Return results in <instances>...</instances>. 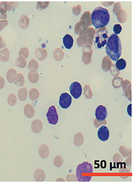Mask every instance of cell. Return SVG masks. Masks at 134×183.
<instances>
[{
	"label": "cell",
	"mask_w": 134,
	"mask_h": 183,
	"mask_svg": "<svg viewBox=\"0 0 134 183\" xmlns=\"http://www.w3.org/2000/svg\"><path fill=\"white\" fill-rule=\"evenodd\" d=\"M122 27L121 26V25H119V24H117L114 25L113 27V31L114 32V33L115 34H120V32H122Z\"/></svg>",
	"instance_id": "603a6c76"
},
{
	"label": "cell",
	"mask_w": 134,
	"mask_h": 183,
	"mask_svg": "<svg viewBox=\"0 0 134 183\" xmlns=\"http://www.w3.org/2000/svg\"><path fill=\"white\" fill-rule=\"evenodd\" d=\"M26 63H22V61H21L20 58H19L16 61V65L20 67H24L26 66Z\"/></svg>",
	"instance_id": "f1b7e54d"
},
{
	"label": "cell",
	"mask_w": 134,
	"mask_h": 183,
	"mask_svg": "<svg viewBox=\"0 0 134 183\" xmlns=\"http://www.w3.org/2000/svg\"><path fill=\"white\" fill-rule=\"evenodd\" d=\"M46 116L48 119V122L50 124L56 125L58 121V114L55 106L49 107Z\"/></svg>",
	"instance_id": "5b68a950"
},
{
	"label": "cell",
	"mask_w": 134,
	"mask_h": 183,
	"mask_svg": "<svg viewBox=\"0 0 134 183\" xmlns=\"http://www.w3.org/2000/svg\"><path fill=\"white\" fill-rule=\"evenodd\" d=\"M8 24V21L6 20H0V31H2Z\"/></svg>",
	"instance_id": "4316f807"
},
{
	"label": "cell",
	"mask_w": 134,
	"mask_h": 183,
	"mask_svg": "<svg viewBox=\"0 0 134 183\" xmlns=\"http://www.w3.org/2000/svg\"><path fill=\"white\" fill-rule=\"evenodd\" d=\"M35 179L36 181H43L45 178V173L44 171L41 169H37L35 173Z\"/></svg>",
	"instance_id": "4fadbf2b"
},
{
	"label": "cell",
	"mask_w": 134,
	"mask_h": 183,
	"mask_svg": "<svg viewBox=\"0 0 134 183\" xmlns=\"http://www.w3.org/2000/svg\"><path fill=\"white\" fill-rule=\"evenodd\" d=\"M34 113H35V111H34V108L30 105L29 104L27 105L24 107V113H25L26 116L28 118H32L34 116Z\"/></svg>",
	"instance_id": "2e32d148"
},
{
	"label": "cell",
	"mask_w": 134,
	"mask_h": 183,
	"mask_svg": "<svg viewBox=\"0 0 134 183\" xmlns=\"http://www.w3.org/2000/svg\"><path fill=\"white\" fill-rule=\"evenodd\" d=\"M80 140L83 143V137L82 134L81 133H78L75 135V138H74V143L76 145L77 142L78 141Z\"/></svg>",
	"instance_id": "484cf974"
},
{
	"label": "cell",
	"mask_w": 134,
	"mask_h": 183,
	"mask_svg": "<svg viewBox=\"0 0 134 183\" xmlns=\"http://www.w3.org/2000/svg\"><path fill=\"white\" fill-rule=\"evenodd\" d=\"M54 163L55 166H56L57 167H59L63 164V159L61 156H57L54 159Z\"/></svg>",
	"instance_id": "7402d4cb"
},
{
	"label": "cell",
	"mask_w": 134,
	"mask_h": 183,
	"mask_svg": "<svg viewBox=\"0 0 134 183\" xmlns=\"http://www.w3.org/2000/svg\"><path fill=\"white\" fill-rule=\"evenodd\" d=\"M72 97L70 95L67 93H64L61 94L59 98V103L61 108L66 109L70 107L72 103Z\"/></svg>",
	"instance_id": "ba28073f"
},
{
	"label": "cell",
	"mask_w": 134,
	"mask_h": 183,
	"mask_svg": "<svg viewBox=\"0 0 134 183\" xmlns=\"http://www.w3.org/2000/svg\"><path fill=\"white\" fill-rule=\"evenodd\" d=\"M106 51L113 61H117L122 54L121 40L118 35L113 34L108 38Z\"/></svg>",
	"instance_id": "6da1fadb"
},
{
	"label": "cell",
	"mask_w": 134,
	"mask_h": 183,
	"mask_svg": "<svg viewBox=\"0 0 134 183\" xmlns=\"http://www.w3.org/2000/svg\"><path fill=\"white\" fill-rule=\"evenodd\" d=\"M6 13H3L0 12V19H5L6 18Z\"/></svg>",
	"instance_id": "1f68e13d"
},
{
	"label": "cell",
	"mask_w": 134,
	"mask_h": 183,
	"mask_svg": "<svg viewBox=\"0 0 134 183\" xmlns=\"http://www.w3.org/2000/svg\"><path fill=\"white\" fill-rule=\"evenodd\" d=\"M6 46V42L2 37L0 36V49L4 48Z\"/></svg>",
	"instance_id": "83f0119b"
},
{
	"label": "cell",
	"mask_w": 134,
	"mask_h": 183,
	"mask_svg": "<svg viewBox=\"0 0 134 183\" xmlns=\"http://www.w3.org/2000/svg\"><path fill=\"white\" fill-rule=\"evenodd\" d=\"M63 42L65 47L67 49H70L73 45L74 40L73 37L70 35L67 34L64 36L63 39Z\"/></svg>",
	"instance_id": "30bf717a"
},
{
	"label": "cell",
	"mask_w": 134,
	"mask_h": 183,
	"mask_svg": "<svg viewBox=\"0 0 134 183\" xmlns=\"http://www.w3.org/2000/svg\"><path fill=\"white\" fill-rule=\"evenodd\" d=\"M49 149L45 144H43L39 148V153L42 158H46L49 155Z\"/></svg>",
	"instance_id": "7c38bea8"
},
{
	"label": "cell",
	"mask_w": 134,
	"mask_h": 183,
	"mask_svg": "<svg viewBox=\"0 0 134 183\" xmlns=\"http://www.w3.org/2000/svg\"><path fill=\"white\" fill-rule=\"evenodd\" d=\"M92 24L95 29H100L108 25L110 21V14L108 10L101 6L97 7L91 16Z\"/></svg>",
	"instance_id": "7a4b0ae2"
},
{
	"label": "cell",
	"mask_w": 134,
	"mask_h": 183,
	"mask_svg": "<svg viewBox=\"0 0 134 183\" xmlns=\"http://www.w3.org/2000/svg\"><path fill=\"white\" fill-rule=\"evenodd\" d=\"M95 116L98 121H104L108 116V111L107 108L104 105H99L96 109Z\"/></svg>",
	"instance_id": "52a82bcc"
},
{
	"label": "cell",
	"mask_w": 134,
	"mask_h": 183,
	"mask_svg": "<svg viewBox=\"0 0 134 183\" xmlns=\"http://www.w3.org/2000/svg\"><path fill=\"white\" fill-rule=\"evenodd\" d=\"M131 104H129L127 107V112H128V114L129 115V116H131Z\"/></svg>",
	"instance_id": "4dcf8cb0"
},
{
	"label": "cell",
	"mask_w": 134,
	"mask_h": 183,
	"mask_svg": "<svg viewBox=\"0 0 134 183\" xmlns=\"http://www.w3.org/2000/svg\"><path fill=\"white\" fill-rule=\"evenodd\" d=\"M77 180L79 182H89L93 175V167L88 162H83L77 166L76 173Z\"/></svg>",
	"instance_id": "3957f363"
},
{
	"label": "cell",
	"mask_w": 134,
	"mask_h": 183,
	"mask_svg": "<svg viewBox=\"0 0 134 183\" xmlns=\"http://www.w3.org/2000/svg\"><path fill=\"white\" fill-rule=\"evenodd\" d=\"M109 130L107 127L104 125L101 126L97 132V136L99 139L102 141H106L109 139Z\"/></svg>",
	"instance_id": "9c48e42d"
},
{
	"label": "cell",
	"mask_w": 134,
	"mask_h": 183,
	"mask_svg": "<svg viewBox=\"0 0 134 183\" xmlns=\"http://www.w3.org/2000/svg\"><path fill=\"white\" fill-rule=\"evenodd\" d=\"M8 103L10 105H14L16 103V101H17V98L15 94H11L10 95L8 98Z\"/></svg>",
	"instance_id": "44dd1931"
},
{
	"label": "cell",
	"mask_w": 134,
	"mask_h": 183,
	"mask_svg": "<svg viewBox=\"0 0 134 183\" xmlns=\"http://www.w3.org/2000/svg\"><path fill=\"white\" fill-rule=\"evenodd\" d=\"M39 93L38 91L36 89H31L30 93H29V95H30V98L31 100H35L36 99L39 97Z\"/></svg>",
	"instance_id": "ffe728a7"
},
{
	"label": "cell",
	"mask_w": 134,
	"mask_h": 183,
	"mask_svg": "<svg viewBox=\"0 0 134 183\" xmlns=\"http://www.w3.org/2000/svg\"><path fill=\"white\" fill-rule=\"evenodd\" d=\"M0 59L3 62H6L9 59V51L7 48L0 51Z\"/></svg>",
	"instance_id": "5bb4252c"
},
{
	"label": "cell",
	"mask_w": 134,
	"mask_h": 183,
	"mask_svg": "<svg viewBox=\"0 0 134 183\" xmlns=\"http://www.w3.org/2000/svg\"><path fill=\"white\" fill-rule=\"evenodd\" d=\"M7 11V2H2L0 3V12L6 13Z\"/></svg>",
	"instance_id": "cb8c5ba5"
},
{
	"label": "cell",
	"mask_w": 134,
	"mask_h": 183,
	"mask_svg": "<svg viewBox=\"0 0 134 183\" xmlns=\"http://www.w3.org/2000/svg\"><path fill=\"white\" fill-rule=\"evenodd\" d=\"M126 61L123 58L119 59L116 61V67L118 70H124L126 67Z\"/></svg>",
	"instance_id": "e0dca14e"
},
{
	"label": "cell",
	"mask_w": 134,
	"mask_h": 183,
	"mask_svg": "<svg viewBox=\"0 0 134 183\" xmlns=\"http://www.w3.org/2000/svg\"><path fill=\"white\" fill-rule=\"evenodd\" d=\"M108 32L106 30L97 32L95 36V44L98 48L104 47L107 43Z\"/></svg>",
	"instance_id": "277c9868"
},
{
	"label": "cell",
	"mask_w": 134,
	"mask_h": 183,
	"mask_svg": "<svg viewBox=\"0 0 134 183\" xmlns=\"http://www.w3.org/2000/svg\"><path fill=\"white\" fill-rule=\"evenodd\" d=\"M19 97L21 101H24L27 98V89L26 88L20 89L19 91Z\"/></svg>",
	"instance_id": "ac0fdd59"
},
{
	"label": "cell",
	"mask_w": 134,
	"mask_h": 183,
	"mask_svg": "<svg viewBox=\"0 0 134 183\" xmlns=\"http://www.w3.org/2000/svg\"><path fill=\"white\" fill-rule=\"evenodd\" d=\"M70 94L73 96V98L77 99L81 96L82 93V86L77 82H74L71 84L70 87Z\"/></svg>",
	"instance_id": "8992f818"
},
{
	"label": "cell",
	"mask_w": 134,
	"mask_h": 183,
	"mask_svg": "<svg viewBox=\"0 0 134 183\" xmlns=\"http://www.w3.org/2000/svg\"><path fill=\"white\" fill-rule=\"evenodd\" d=\"M5 84L4 79L2 77L0 76V89H3Z\"/></svg>",
	"instance_id": "f546056e"
},
{
	"label": "cell",
	"mask_w": 134,
	"mask_h": 183,
	"mask_svg": "<svg viewBox=\"0 0 134 183\" xmlns=\"http://www.w3.org/2000/svg\"><path fill=\"white\" fill-rule=\"evenodd\" d=\"M17 75V72L13 69H10L8 71V73L6 74V78L11 83H12L15 81V77Z\"/></svg>",
	"instance_id": "9a60e30c"
},
{
	"label": "cell",
	"mask_w": 134,
	"mask_h": 183,
	"mask_svg": "<svg viewBox=\"0 0 134 183\" xmlns=\"http://www.w3.org/2000/svg\"><path fill=\"white\" fill-rule=\"evenodd\" d=\"M29 78L31 82L34 83H36L38 79V74L36 73L35 75H33L30 73L29 74Z\"/></svg>",
	"instance_id": "d4e9b609"
},
{
	"label": "cell",
	"mask_w": 134,
	"mask_h": 183,
	"mask_svg": "<svg viewBox=\"0 0 134 183\" xmlns=\"http://www.w3.org/2000/svg\"><path fill=\"white\" fill-rule=\"evenodd\" d=\"M15 84L16 85L22 86L24 84V78L21 74H19L17 78H15Z\"/></svg>",
	"instance_id": "d6986e66"
},
{
	"label": "cell",
	"mask_w": 134,
	"mask_h": 183,
	"mask_svg": "<svg viewBox=\"0 0 134 183\" xmlns=\"http://www.w3.org/2000/svg\"><path fill=\"white\" fill-rule=\"evenodd\" d=\"M32 130L36 133H38L41 131L43 128V124L39 120H36L32 122L31 125Z\"/></svg>",
	"instance_id": "8fae6325"
}]
</instances>
